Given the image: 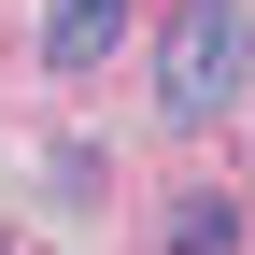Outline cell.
Returning a JSON list of instances; mask_svg holds the SVG:
<instances>
[{
	"label": "cell",
	"instance_id": "1",
	"mask_svg": "<svg viewBox=\"0 0 255 255\" xmlns=\"http://www.w3.org/2000/svg\"><path fill=\"white\" fill-rule=\"evenodd\" d=\"M241 71H255V43H241V0H184L170 14V43H156V114H227L241 100Z\"/></svg>",
	"mask_w": 255,
	"mask_h": 255
},
{
	"label": "cell",
	"instance_id": "2",
	"mask_svg": "<svg viewBox=\"0 0 255 255\" xmlns=\"http://www.w3.org/2000/svg\"><path fill=\"white\" fill-rule=\"evenodd\" d=\"M114 28H128V0H43V57H57V71H100Z\"/></svg>",
	"mask_w": 255,
	"mask_h": 255
},
{
	"label": "cell",
	"instance_id": "3",
	"mask_svg": "<svg viewBox=\"0 0 255 255\" xmlns=\"http://www.w3.org/2000/svg\"><path fill=\"white\" fill-rule=\"evenodd\" d=\"M227 241H241L227 199H184V213H170V255H227Z\"/></svg>",
	"mask_w": 255,
	"mask_h": 255
}]
</instances>
